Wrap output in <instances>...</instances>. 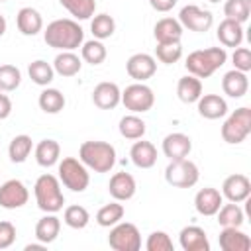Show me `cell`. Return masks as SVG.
Here are the masks:
<instances>
[{
  "label": "cell",
  "mask_w": 251,
  "mask_h": 251,
  "mask_svg": "<svg viewBox=\"0 0 251 251\" xmlns=\"http://www.w3.org/2000/svg\"><path fill=\"white\" fill-rule=\"evenodd\" d=\"M22 73L14 65H0V92H12L20 86Z\"/></svg>",
  "instance_id": "41"
},
{
  "label": "cell",
  "mask_w": 251,
  "mask_h": 251,
  "mask_svg": "<svg viewBox=\"0 0 251 251\" xmlns=\"http://www.w3.org/2000/svg\"><path fill=\"white\" fill-rule=\"evenodd\" d=\"M122 137L126 139H141L145 135V122L137 116V114H127L120 120V126H118Z\"/></svg>",
  "instance_id": "31"
},
{
  "label": "cell",
  "mask_w": 251,
  "mask_h": 251,
  "mask_svg": "<svg viewBox=\"0 0 251 251\" xmlns=\"http://www.w3.org/2000/svg\"><path fill=\"white\" fill-rule=\"evenodd\" d=\"M251 133V108L241 106L227 116L222 126V139L229 145H237Z\"/></svg>",
  "instance_id": "5"
},
{
  "label": "cell",
  "mask_w": 251,
  "mask_h": 251,
  "mask_svg": "<svg viewBox=\"0 0 251 251\" xmlns=\"http://www.w3.org/2000/svg\"><path fill=\"white\" fill-rule=\"evenodd\" d=\"M222 90L229 98H243L249 90V78L247 73H241L237 69H231L222 78Z\"/></svg>",
  "instance_id": "21"
},
{
  "label": "cell",
  "mask_w": 251,
  "mask_h": 251,
  "mask_svg": "<svg viewBox=\"0 0 251 251\" xmlns=\"http://www.w3.org/2000/svg\"><path fill=\"white\" fill-rule=\"evenodd\" d=\"M178 243L184 251H210L208 235L198 226H186L178 233Z\"/></svg>",
  "instance_id": "18"
},
{
  "label": "cell",
  "mask_w": 251,
  "mask_h": 251,
  "mask_svg": "<svg viewBox=\"0 0 251 251\" xmlns=\"http://www.w3.org/2000/svg\"><path fill=\"white\" fill-rule=\"evenodd\" d=\"M218 241L224 251H249L251 249V237L239 227H224L218 235Z\"/></svg>",
  "instance_id": "20"
},
{
  "label": "cell",
  "mask_w": 251,
  "mask_h": 251,
  "mask_svg": "<svg viewBox=\"0 0 251 251\" xmlns=\"http://www.w3.org/2000/svg\"><path fill=\"white\" fill-rule=\"evenodd\" d=\"M90 31H92L94 39H100V41L108 39L116 31V22H114V18L110 14H98L90 22Z\"/></svg>",
  "instance_id": "37"
},
{
  "label": "cell",
  "mask_w": 251,
  "mask_h": 251,
  "mask_svg": "<svg viewBox=\"0 0 251 251\" xmlns=\"http://www.w3.org/2000/svg\"><path fill=\"white\" fill-rule=\"evenodd\" d=\"M29 200V190L18 178H10L0 184V206L6 210H16L25 206Z\"/></svg>",
  "instance_id": "11"
},
{
  "label": "cell",
  "mask_w": 251,
  "mask_h": 251,
  "mask_svg": "<svg viewBox=\"0 0 251 251\" xmlns=\"http://www.w3.org/2000/svg\"><path fill=\"white\" fill-rule=\"evenodd\" d=\"M145 249L147 251H173L175 247L167 231H153L145 241Z\"/></svg>",
  "instance_id": "43"
},
{
  "label": "cell",
  "mask_w": 251,
  "mask_h": 251,
  "mask_svg": "<svg viewBox=\"0 0 251 251\" xmlns=\"http://www.w3.org/2000/svg\"><path fill=\"white\" fill-rule=\"evenodd\" d=\"M149 4L157 12H169L176 6V0H149Z\"/></svg>",
  "instance_id": "46"
},
{
  "label": "cell",
  "mask_w": 251,
  "mask_h": 251,
  "mask_svg": "<svg viewBox=\"0 0 251 251\" xmlns=\"http://www.w3.org/2000/svg\"><path fill=\"white\" fill-rule=\"evenodd\" d=\"M208 2H212V4H218V2H222V0H208Z\"/></svg>",
  "instance_id": "50"
},
{
  "label": "cell",
  "mask_w": 251,
  "mask_h": 251,
  "mask_svg": "<svg viewBox=\"0 0 251 251\" xmlns=\"http://www.w3.org/2000/svg\"><path fill=\"white\" fill-rule=\"evenodd\" d=\"M122 104L131 114H143V112H149L153 108L155 94L147 84L133 82V84L126 86V90L122 92Z\"/></svg>",
  "instance_id": "9"
},
{
  "label": "cell",
  "mask_w": 251,
  "mask_h": 251,
  "mask_svg": "<svg viewBox=\"0 0 251 251\" xmlns=\"http://www.w3.org/2000/svg\"><path fill=\"white\" fill-rule=\"evenodd\" d=\"M129 157L137 169H151L157 163V149L151 141H143V137H141V141H135L131 145Z\"/></svg>",
  "instance_id": "24"
},
{
  "label": "cell",
  "mask_w": 251,
  "mask_h": 251,
  "mask_svg": "<svg viewBox=\"0 0 251 251\" xmlns=\"http://www.w3.org/2000/svg\"><path fill=\"white\" fill-rule=\"evenodd\" d=\"M216 214H218V224H220L222 227H239V226L243 224V220H245L243 210H241L239 204H235V202L222 204Z\"/></svg>",
  "instance_id": "33"
},
{
  "label": "cell",
  "mask_w": 251,
  "mask_h": 251,
  "mask_svg": "<svg viewBox=\"0 0 251 251\" xmlns=\"http://www.w3.org/2000/svg\"><path fill=\"white\" fill-rule=\"evenodd\" d=\"M227 53L226 47H208V49H198L192 51L186 57V71L198 78H208L212 76L222 65H226Z\"/></svg>",
  "instance_id": "2"
},
{
  "label": "cell",
  "mask_w": 251,
  "mask_h": 251,
  "mask_svg": "<svg viewBox=\"0 0 251 251\" xmlns=\"http://www.w3.org/2000/svg\"><path fill=\"white\" fill-rule=\"evenodd\" d=\"M198 167L190 159H176L171 161L165 169V180L175 188H192L198 182Z\"/></svg>",
  "instance_id": "7"
},
{
  "label": "cell",
  "mask_w": 251,
  "mask_h": 251,
  "mask_svg": "<svg viewBox=\"0 0 251 251\" xmlns=\"http://www.w3.org/2000/svg\"><path fill=\"white\" fill-rule=\"evenodd\" d=\"M231 61H233V69H237L241 73L251 71V51L247 47H237L231 55Z\"/></svg>",
  "instance_id": "44"
},
{
  "label": "cell",
  "mask_w": 251,
  "mask_h": 251,
  "mask_svg": "<svg viewBox=\"0 0 251 251\" xmlns=\"http://www.w3.org/2000/svg\"><path fill=\"white\" fill-rule=\"evenodd\" d=\"M33 194H35V202L37 208L45 214H55L59 210H63L65 204V196L61 190V180L49 173L41 175L35 184H33Z\"/></svg>",
  "instance_id": "4"
},
{
  "label": "cell",
  "mask_w": 251,
  "mask_h": 251,
  "mask_svg": "<svg viewBox=\"0 0 251 251\" xmlns=\"http://www.w3.org/2000/svg\"><path fill=\"white\" fill-rule=\"evenodd\" d=\"M153 35L157 43H176L182 37V25L175 18H161L153 27Z\"/></svg>",
  "instance_id": "23"
},
{
  "label": "cell",
  "mask_w": 251,
  "mask_h": 251,
  "mask_svg": "<svg viewBox=\"0 0 251 251\" xmlns=\"http://www.w3.org/2000/svg\"><path fill=\"white\" fill-rule=\"evenodd\" d=\"M43 39L53 49H59V51H75L76 47L82 45L84 31L78 25V22L69 20V18H61V20H53L45 27Z\"/></svg>",
  "instance_id": "1"
},
{
  "label": "cell",
  "mask_w": 251,
  "mask_h": 251,
  "mask_svg": "<svg viewBox=\"0 0 251 251\" xmlns=\"http://www.w3.org/2000/svg\"><path fill=\"white\" fill-rule=\"evenodd\" d=\"M126 71H127V75H129L133 80L143 82V80H147V78H151V76L155 75V71H157V61H155V57H151L149 53H135V55H131V57L127 59Z\"/></svg>",
  "instance_id": "12"
},
{
  "label": "cell",
  "mask_w": 251,
  "mask_h": 251,
  "mask_svg": "<svg viewBox=\"0 0 251 251\" xmlns=\"http://www.w3.org/2000/svg\"><path fill=\"white\" fill-rule=\"evenodd\" d=\"M16 25H18V29H20L22 35H31L33 37V35H37L43 29V18H41V14L35 8L25 6V8H22L18 12Z\"/></svg>",
  "instance_id": "22"
},
{
  "label": "cell",
  "mask_w": 251,
  "mask_h": 251,
  "mask_svg": "<svg viewBox=\"0 0 251 251\" xmlns=\"http://www.w3.org/2000/svg\"><path fill=\"white\" fill-rule=\"evenodd\" d=\"M249 194H251V180L245 175H239V173L229 175L222 184V196L227 198L229 202H235V204L245 202Z\"/></svg>",
  "instance_id": "13"
},
{
  "label": "cell",
  "mask_w": 251,
  "mask_h": 251,
  "mask_svg": "<svg viewBox=\"0 0 251 251\" xmlns=\"http://www.w3.org/2000/svg\"><path fill=\"white\" fill-rule=\"evenodd\" d=\"M80 67H82L80 57L75 55L73 51H61L53 59V71L61 76H75V75H78Z\"/></svg>",
  "instance_id": "29"
},
{
  "label": "cell",
  "mask_w": 251,
  "mask_h": 251,
  "mask_svg": "<svg viewBox=\"0 0 251 251\" xmlns=\"http://www.w3.org/2000/svg\"><path fill=\"white\" fill-rule=\"evenodd\" d=\"M63 220H65V224H67L69 227H73V229H82V227L88 226L90 214H88V210H86L84 206L73 204V206H67V208H65Z\"/></svg>",
  "instance_id": "39"
},
{
  "label": "cell",
  "mask_w": 251,
  "mask_h": 251,
  "mask_svg": "<svg viewBox=\"0 0 251 251\" xmlns=\"http://www.w3.org/2000/svg\"><path fill=\"white\" fill-rule=\"evenodd\" d=\"M59 231H61V220L55 214H47L35 224V237L45 245L53 243L59 237Z\"/></svg>",
  "instance_id": "27"
},
{
  "label": "cell",
  "mask_w": 251,
  "mask_h": 251,
  "mask_svg": "<svg viewBox=\"0 0 251 251\" xmlns=\"http://www.w3.org/2000/svg\"><path fill=\"white\" fill-rule=\"evenodd\" d=\"M37 104L45 114H59L65 108V96L57 88H45V90H41Z\"/></svg>",
  "instance_id": "30"
},
{
  "label": "cell",
  "mask_w": 251,
  "mask_h": 251,
  "mask_svg": "<svg viewBox=\"0 0 251 251\" xmlns=\"http://www.w3.org/2000/svg\"><path fill=\"white\" fill-rule=\"evenodd\" d=\"M155 55H157V59H159L161 63H165V65L176 63V61L182 57L180 41H176V43H157Z\"/></svg>",
  "instance_id": "42"
},
{
  "label": "cell",
  "mask_w": 251,
  "mask_h": 251,
  "mask_svg": "<svg viewBox=\"0 0 251 251\" xmlns=\"http://www.w3.org/2000/svg\"><path fill=\"white\" fill-rule=\"evenodd\" d=\"M220 43L224 47H239L241 41H243V24L235 22V20H229L226 18L220 25H218V31H216Z\"/></svg>",
  "instance_id": "25"
},
{
  "label": "cell",
  "mask_w": 251,
  "mask_h": 251,
  "mask_svg": "<svg viewBox=\"0 0 251 251\" xmlns=\"http://www.w3.org/2000/svg\"><path fill=\"white\" fill-rule=\"evenodd\" d=\"M0 2H6V0H0Z\"/></svg>",
  "instance_id": "51"
},
{
  "label": "cell",
  "mask_w": 251,
  "mask_h": 251,
  "mask_svg": "<svg viewBox=\"0 0 251 251\" xmlns=\"http://www.w3.org/2000/svg\"><path fill=\"white\" fill-rule=\"evenodd\" d=\"M59 180L73 192H84L90 184V175L80 159L65 157L59 163Z\"/></svg>",
  "instance_id": "6"
},
{
  "label": "cell",
  "mask_w": 251,
  "mask_h": 251,
  "mask_svg": "<svg viewBox=\"0 0 251 251\" xmlns=\"http://www.w3.org/2000/svg\"><path fill=\"white\" fill-rule=\"evenodd\" d=\"M178 22L182 27L190 29V31H196V33H204L212 27L214 24V16L210 10H202L200 6L196 4H188L180 10L178 14Z\"/></svg>",
  "instance_id": "10"
},
{
  "label": "cell",
  "mask_w": 251,
  "mask_h": 251,
  "mask_svg": "<svg viewBox=\"0 0 251 251\" xmlns=\"http://www.w3.org/2000/svg\"><path fill=\"white\" fill-rule=\"evenodd\" d=\"M196 108L206 120H220L227 114V102L220 94H202L196 100Z\"/></svg>",
  "instance_id": "19"
},
{
  "label": "cell",
  "mask_w": 251,
  "mask_h": 251,
  "mask_svg": "<svg viewBox=\"0 0 251 251\" xmlns=\"http://www.w3.org/2000/svg\"><path fill=\"white\" fill-rule=\"evenodd\" d=\"M16 241V227L12 222H0V249L12 247Z\"/></svg>",
  "instance_id": "45"
},
{
  "label": "cell",
  "mask_w": 251,
  "mask_h": 251,
  "mask_svg": "<svg viewBox=\"0 0 251 251\" xmlns=\"http://www.w3.org/2000/svg\"><path fill=\"white\" fill-rule=\"evenodd\" d=\"M45 247H47V245L39 241V243H29V245H25V251H35V249H45Z\"/></svg>",
  "instance_id": "48"
},
{
  "label": "cell",
  "mask_w": 251,
  "mask_h": 251,
  "mask_svg": "<svg viewBox=\"0 0 251 251\" xmlns=\"http://www.w3.org/2000/svg\"><path fill=\"white\" fill-rule=\"evenodd\" d=\"M92 102L100 110H114L122 102V90H120V86L116 82L104 80V82H100V84L94 86V90H92Z\"/></svg>",
  "instance_id": "14"
},
{
  "label": "cell",
  "mask_w": 251,
  "mask_h": 251,
  "mask_svg": "<svg viewBox=\"0 0 251 251\" xmlns=\"http://www.w3.org/2000/svg\"><path fill=\"white\" fill-rule=\"evenodd\" d=\"M59 2L76 20H90L96 10V0H59Z\"/></svg>",
  "instance_id": "36"
},
{
  "label": "cell",
  "mask_w": 251,
  "mask_h": 251,
  "mask_svg": "<svg viewBox=\"0 0 251 251\" xmlns=\"http://www.w3.org/2000/svg\"><path fill=\"white\" fill-rule=\"evenodd\" d=\"M124 214H126L124 206H122L118 200H114V202H110V204H104V206L98 210V214H96V224L102 226V227H112V226H116L118 222H122Z\"/></svg>",
  "instance_id": "35"
},
{
  "label": "cell",
  "mask_w": 251,
  "mask_h": 251,
  "mask_svg": "<svg viewBox=\"0 0 251 251\" xmlns=\"http://www.w3.org/2000/svg\"><path fill=\"white\" fill-rule=\"evenodd\" d=\"M224 14H226V18L243 24V22L249 20V14H251V0H226V4H224Z\"/></svg>",
  "instance_id": "40"
},
{
  "label": "cell",
  "mask_w": 251,
  "mask_h": 251,
  "mask_svg": "<svg viewBox=\"0 0 251 251\" xmlns=\"http://www.w3.org/2000/svg\"><path fill=\"white\" fill-rule=\"evenodd\" d=\"M31 149H33L31 137L25 135V133H22V135H16L10 141V145H8V157H10L12 163H24L29 157Z\"/></svg>",
  "instance_id": "32"
},
{
  "label": "cell",
  "mask_w": 251,
  "mask_h": 251,
  "mask_svg": "<svg viewBox=\"0 0 251 251\" xmlns=\"http://www.w3.org/2000/svg\"><path fill=\"white\" fill-rule=\"evenodd\" d=\"M6 27H8V24H6V18L0 14V37L6 33Z\"/></svg>",
  "instance_id": "49"
},
{
  "label": "cell",
  "mask_w": 251,
  "mask_h": 251,
  "mask_svg": "<svg viewBox=\"0 0 251 251\" xmlns=\"http://www.w3.org/2000/svg\"><path fill=\"white\" fill-rule=\"evenodd\" d=\"M135 190H137V184L129 173H116V175H112V178L108 182V192L118 202H126V200L133 198Z\"/></svg>",
  "instance_id": "17"
},
{
  "label": "cell",
  "mask_w": 251,
  "mask_h": 251,
  "mask_svg": "<svg viewBox=\"0 0 251 251\" xmlns=\"http://www.w3.org/2000/svg\"><path fill=\"white\" fill-rule=\"evenodd\" d=\"M78 159L94 173H110L116 165V149L108 141H84L78 149Z\"/></svg>",
  "instance_id": "3"
},
{
  "label": "cell",
  "mask_w": 251,
  "mask_h": 251,
  "mask_svg": "<svg viewBox=\"0 0 251 251\" xmlns=\"http://www.w3.org/2000/svg\"><path fill=\"white\" fill-rule=\"evenodd\" d=\"M192 151V139L186 133L175 131L165 135L163 139V153L165 157H169V161H176V159H184L188 157Z\"/></svg>",
  "instance_id": "15"
},
{
  "label": "cell",
  "mask_w": 251,
  "mask_h": 251,
  "mask_svg": "<svg viewBox=\"0 0 251 251\" xmlns=\"http://www.w3.org/2000/svg\"><path fill=\"white\" fill-rule=\"evenodd\" d=\"M224 204V196L218 188L206 186L200 188L194 196V208L200 216H216V212L220 210V206Z\"/></svg>",
  "instance_id": "16"
},
{
  "label": "cell",
  "mask_w": 251,
  "mask_h": 251,
  "mask_svg": "<svg viewBox=\"0 0 251 251\" xmlns=\"http://www.w3.org/2000/svg\"><path fill=\"white\" fill-rule=\"evenodd\" d=\"M108 245L114 251H139L141 249V233H139L137 226H133L129 222H118L110 229Z\"/></svg>",
  "instance_id": "8"
},
{
  "label": "cell",
  "mask_w": 251,
  "mask_h": 251,
  "mask_svg": "<svg viewBox=\"0 0 251 251\" xmlns=\"http://www.w3.org/2000/svg\"><path fill=\"white\" fill-rule=\"evenodd\" d=\"M59 155H61V147L55 139H41L35 145V161L39 167H53L59 163Z\"/></svg>",
  "instance_id": "28"
},
{
  "label": "cell",
  "mask_w": 251,
  "mask_h": 251,
  "mask_svg": "<svg viewBox=\"0 0 251 251\" xmlns=\"http://www.w3.org/2000/svg\"><path fill=\"white\" fill-rule=\"evenodd\" d=\"M176 96L184 104H194L202 96V82H200V78L194 76V75H186V76L178 78Z\"/></svg>",
  "instance_id": "26"
},
{
  "label": "cell",
  "mask_w": 251,
  "mask_h": 251,
  "mask_svg": "<svg viewBox=\"0 0 251 251\" xmlns=\"http://www.w3.org/2000/svg\"><path fill=\"white\" fill-rule=\"evenodd\" d=\"M10 114H12V100L4 92H0V120H6Z\"/></svg>",
  "instance_id": "47"
},
{
  "label": "cell",
  "mask_w": 251,
  "mask_h": 251,
  "mask_svg": "<svg viewBox=\"0 0 251 251\" xmlns=\"http://www.w3.org/2000/svg\"><path fill=\"white\" fill-rule=\"evenodd\" d=\"M27 75H29V78H31L37 86H47V84H51L53 78H55L53 65H49V63L43 61V59H37V61L29 63Z\"/></svg>",
  "instance_id": "34"
},
{
  "label": "cell",
  "mask_w": 251,
  "mask_h": 251,
  "mask_svg": "<svg viewBox=\"0 0 251 251\" xmlns=\"http://www.w3.org/2000/svg\"><path fill=\"white\" fill-rule=\"evenodd\" d=\"M80 55H82V61H86L90 65H100V63H104L108 51L100 39H90V41H82Z\"/></svg>",
  "instance_id": "38"
}]
</instances>
